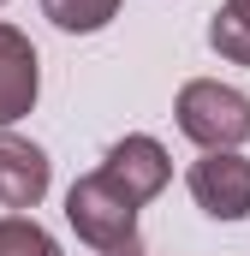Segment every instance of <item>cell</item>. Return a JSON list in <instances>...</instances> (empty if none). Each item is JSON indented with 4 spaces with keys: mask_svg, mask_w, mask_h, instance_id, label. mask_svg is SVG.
Returning <instances> with one entry per match:
<instances>
[{
    "mask_svg": "<svg viewBox=\"0 0 250 256\" xmlns=\"http://www.w3.org/2000/svg\"><path fill=\"white\" fill-rule=\"evenodd\" d=\"M0 6H6V0H0Z\"/></svg>",
    "mask_w": 250,
    "mask_h": 256,
    "instance_id": "8fae6325",
    "label": "cell"
},
{
    "mask_svg": "<svg viewBox=\"0 0 250 256\" xmlns=\"http://www.w3.org/2000/svg\"><path fill=\"white\" fill-rule=\"evenodd\" d=\"M190 196L208 220H250V161L238 149H202L190 161Z\"/></svg>",
    "mask_w": 250,
    "mask_h": 256,
    "instance_id": "3957f363",
    "label": "cell"
},
{
    "mask_svg": "<svg viewBox=\"0 0 250 256\" xmlns=\"http://www.w3.org/2000/svg\"><path fill=\"white\" fill-rule=\"evenodd\" d=\"M48 185H54L48 155H42L36 143L12 137V131H0V208L24 214V208H36V202L48 196Z\"/></svg>",
    "mask_w": 250,
    "mask_h": 256,
    "instance_id": "8992f818",
    "label": "cell"
},
{
    "mask_svg": "<svg viewBox=\"0 0 250 256\" xmlns=\"http://www.w3.org/2000/svg\"><path fill=\"white\" fill-rule=\"evenodd\" d=\"M102 256H149L143 244H125V250H102Z\"/></svg>",
    "mask_w": 250,
    "mask_h": 256,
    "instance_id": "30bf717a",
    "label": "cell"
},
{
    "mask_svg": "<svg viewBox=\"0 0 250 256\" xmlns=\"http://www.w3.org/2000/svg\"><path fill=\"white\" fill-rule=\"evenodd\" d=\"M66 226L90 250H125V244H137V202L120 185H108V173L96 167L66 191Z\"/></svg>",
    "mask_w": 250,
    "mask_h": 256,
    "instance_id": "7a4b0ae2",
    "label": "cell"
},
{
    "mask_svg": "<svg viewBox=\"0 0 250 256\" xmlns=\"http://www.w3.org/2000/svg\"><path fill=\"white\" fill-rule=\"evenodd\" d=\"M173 120L196 149H238L250 143V96L220 78H190L173 102Z\"/></svg>",
    "mask_w": 250,
    "mask_h": 256,
    "instance_id": "6da1fadb",
    "label": "cell"
},
{
    "mask_svg": "<svg viewBox=\"0 0 250 256\" xmlns=\"http://www.w3.org/2000/svg\"><path fill=\"white\" fill-rule=\"evenodd\" d=\"M42 18L66 36H96L120 18V0H42Z\"/></svg>",
    "mask_w": 250,
    "mask_h": 256,
    "instance_id": "52a82bcc",
    "label": "cell"
},
{
    "mask_svg": "<svg viewBox=\"0 0 250 256\" xmlns=\"http://www.w3.org/2000/svg\"><path fill=\"white\" fill-rule=\"evenodd\" d=\"M208 48L232 66H250V0H226L208 24Z\"/></svg>",
    "mask_w": 250,
    "mask_h": 256,
    "instance_id": "ba28073f",
    "label": "cell"
},
{
    "mask_svg": "<svg viewBox=\"0 0 250 256\" xmlns=\"http://www.w3.org/2000/svg\"><path fill=\"white\" fill-rule=\"evenodd\" d=\"M36 96H42V60H36L30 36L0 24V131L18 126L36 108Z\"/></svg>",
    "mask_w": 250,
    "mask_h": 256,
    "instance_id": "5b68a950",
    "label": "cell"
},
{
    "mask_svg": "<svg viewBox=\"0 0 250 256\" xmlns=\"http://www.w3.org/2000/svg\"><path fill=\"white\" fill-rule=\"evenodd\" d=\"M102 173H108V185H120L137 208L143 202H155V196L167 191V179H173V161H167V149L155 143V137H143V131H131L120 137L108 155H102Z\"/></svg>",
    "mask_w": 250,
    "mask_h": 256,
    "instance_id": "277c9868",
    "label": "cell"
},
{
    "mask_svg": "<svg viewBox=\"0 0 250 256\" xmlns=\"http://www.w3.org/2000/svg\"><path fill=\"white\" fill-rule=\"evenodd\" d=\"M0 256H60V244L36 214H0Z\"/></svg>",
    "mask_w": 250,
    "mask_h": 256,
    "instance_id": "9c48e42d",
    "label": "cell"
}]
</instances>
